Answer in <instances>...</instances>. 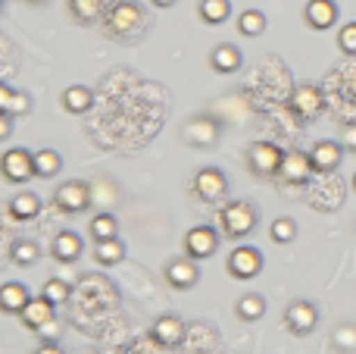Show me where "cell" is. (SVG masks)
<instances>
[{
  "mask_svg": "<svg viewBox=\"0 0 356 354\" xmlns=\"http://www.w3.org/2000/svg\"><path fill=\"white\" fill-rule=\"evenodd\" d=\"M222 229L232 238H244L257 229V210H253L247 201H232V204L222 210Z\"/></svg>",
  "mask_w": 356,
  "mask_h": 354,
  "instance_id": "6da1fadb",
  "label": "cell"
},
{
  "mask_svg": "<svg viewBox=\"0 0 356 354\" xmlns=\"http://www.w3.org/2000/svg\"><path fill=\"white\" fill-rule=\"evenodd\" d=\"M0 173H3L6 182H16V185H22V182L35 179V160H31L29 151L13 148V151H6V154L0 157Z\"/></svg>",
  "mask_w": 356,
  "mask_h": 354,
  "instance_id": "7a4b0ae2",
  "label": "cell"
},
{
  "mask_svg": "<svg viewBox=\"0 0 356 354\" xmlns=\"http://www.w3.org/2000/svg\"><path fill=\"white\" fill-rule=\"evenodd\" d=\"M282 160H284V151L275 148V144H269V141H257V144H250V151H247V163H250V169L257 176H278Z\"/></svg>",
  "mask_w": 356,
  "mask_h": 354,
  "instance_id": "3957f363",
  "label": "cell"
},
{
  "mask_svg": "<svg viewBox=\"0 0 356 354\" xmlns=\"http://www.w3.org/2000/svg\"><path fill=\"white\" fill-rule=\"evenodd\" d=\"M54 204L63 213H81L91 204V185H85V182H63L54 192Z\"/></svg>",
  "mask_w": 356,
  "mask_h": 354,
  "instance_id": "277c9868",
  "label": "cell"
},
{
  "mask_svg": "<svg viewBox=\"0 0 356 354\" xmlns=\"http://www.w3.org/2000/svg\"><path fill=\"white\" fill-rule=\"evenodd\" d=\"M316 323H319V311H316V305H309V301H294V305H288V311H284V326H288L294 336L313 332Z\"/></svg>",
  "mask_w": 356,
  "mask_h": 354,
  "instance_id": "5b68a950",
  "label": "cell"
},
{
  "mask_svg": "<svg viewBox=\"0 0 356 354\" xmlns=\"http://www.w3.org/2000/svg\"><path fill=\"white\" fill-rule=\"evenodd\" d=\"M141 22H144L141 6L131 3V0H122V3H116L110 10V16H106V25H110L113 35H131V31H135Z\"/></svg>",
  "mask_w": 356,
  "mask_h": 354,
  "instance_id": "8992f818",
  "label": "cell"
},
{
  "mask_svg": "<svg viewBox=\"0 0 356 354\" xmlns=\"http://www.w3.org/2000/svg\"><path fill=\"white\" fill-rule=\"evenodd\" d=\"M263 270V254L257 248H234L232 257H228V273L234 279H253V276Z\"/></svg>",
  "mask_w": 356,
  "mask_h": 354,
  "instance_id": "52a82bcc",
  "label": "cell"
},
{
  "mask_svg": "<svg viewBox=\"0 0 356 354\" xmlns=\"http://www.w3.org/2000/svg\"><path fill=\"white\" fill-rule=\"evenodd\" d=\"M313 173H316L313 160H309V154H303V151H288L282 167H278V176H282L284 182H291V185H303Z\"/></svg>",
  "mask_w": 356,
  "mask_h": 354,
  "instance_id": "ba28073f",
  "label": "cell"
},
{
  "mask_svg": "<svg viewBox=\"0 0 356 354\" xmlns=\"http://www.w3.org/2000/svg\"><path fill=\"white\" fill-rule=\"evenodd\" d=\"M216 245H219V238H216V232L209 229V226H194V229L184 236V251H188V257H194V261L213 257Z\"/></svg>",
  "mask_w": 356,
  "mask_h": 354,
  "instance_id": "9c48e42d",
  "label": "cell"
},
{
  "mask_svg": "<svg viewBox=\"0 0 356 354\" xmlns=\"http://www.w3.org/2000/svg\"><path fill=\"white\" fill-rule=\"evenodd\" d=\"M225 188H228V179H225V173L222 169H200V173L194 176V192H197V198L200 201H219L222 194H225Z\"/></svg>",
  "mask_w": 356,
  "mask_h": 354,
  "instance_id": "30bf717a",
  "label": "cell"
},
{
  "mask_svg": "<svg viewBox=\"0 0 356 354\" xmlns=\"http://www.w3.org/2000/svg\"><path fill=\"white\" fill-rule=\"evenodd\" d=\"M322 107H325L322 91L313 85H300V88H294V94H291V110H294L300 119H316L322 113Z\"/></svg>",
  "mask_w": 356,
  "mask_h": 354,
  "instance_id": "8fae6325",
  "label": "cell"
},
{
  "mask_svg": "<svg viewBox=\"0 0 356 354\" xmlns=\"http://www.w3.org/2000/svg\"><path fill=\"white\" fill-rule=\"evenodd\" d=\"M216 345H219V332H216L209 323L197 320V323H191L188 332H184L181 348H188V351H194V354H207V351H213Z\"/></svg>",
  "mask_w": 356,
  "mask_h": 354,
  "instance_id": "7c38bea8",
  "label": "cell"
},
{
  "mask_svg": "<svg viewBox=\"0 0 356 354\" xmlns=\"http://www.w3.org/2000/svg\"><path fill=\"white\" fill-rule=\"evenodd\" d=\"M341 157H344V144L341 141H316L313 151H309L316 173H334L341 167Z\"/></svg>",
  "mask_w": 356,
  "mask_h": 354,
  "instance_id": "4fadbf2b",
  "label": "cell"
},
{
  "mask_svg": "<svg viewBox=\"0 0 356 354\" xmlns=\"http://www.w3.org/2000/svg\"><path fill=\"white\" fill-rule=\"evenodd\" d=\"M181 138L188 144H194V148H209V144H216V138H219V125L209 116H197V119H191V123H184Z\"/></svg>",
  "mask_w": 356,
  "mask_h": 354,
  "instance_id": "5bb4252c",
  "label": "cell"
},
{
  "mask_svg": "<svg viewBox=\"0 0 356 354\" xmlns=\"http://www.w3.org/2000/svg\"><path fill=\"white\" fill-rule=\"evenodd\" d=\"M303 19H307L309 29L325 31L338 22V3L334 0H309L307 10H303Z\"/></svg>",
  "mask_w": 356,
  "mask_h": 354,
  "instance_id": "9a60e30c",
  "label": "cell"
},
{
  "mask_svg": "<svg viewBox=\"0 0 356 354\" xmlns=\"http://www.w3.org/2000/svg\"><path fill=\"white\" fill-rule=\"evenodd\" d=\"M184 332H188V326H184L178 317L169 314V317H160L154 323V342L163 345V348H181Z\"/></svg>",
  "mask_w": 356,
  "mask_h": 354,
  "instance_id": "2e32d148",
  "label": "cell"
},
{
  "mask_svg": "<svg viewBox=\"0 0 356 354\" xmlns=\"http://www.w3.org/2000/svg\"><path fill=\"white\" fill-rule=\"evenodd\" d=\"M197 279H200V270H197L194 257H178V261H169L166 267V282L175 288H194Z\"/></svg>",
  "mask_w": 356,
  "mask_h": 354,
  "instance_id": "e0dca14e",
  "label": "cell"
},
{
  "mask_svg": "<svg viewBox=\"0 0 356 354\" xmlns=\"http://www.w3.org/2000/svg\"><path fill=\"white\" fill-rule=\"evenodd\" d=\"M19 317H22V323L29 326V330L38 332L44 323H50V320H54V305H50L44 295H41V298H31L29 305L22 307V314H19Z\"/></svg>",
  "mask_w": 356,
  "mask_h": 354,
  "instance_id": "ac0fdd59",
  "label": "cell"
},
{
  "mask_svg": "<svg viewBox=\"0 0 356 354\" xmlns=\"http://www.w3.org/2000/svg\"><path fill=\"white\" fill-rule=\"evenodd\" d=\"M60 104H63V110L66 113H88L94 107V91L91 88H85V85H72V88L63 91Z\"/></svg>",
  "mask_w": 356,
  "mask_h": 354,
  "instance_id": "d6986e66",
  "label": "cell"
},
{
  "mask_svg": "<svg viewBox=\"0 0 356 354\" xmlns=\"http://www.w3.org/2000/svg\"><path fill=\"white\" fill-rule=\"evenodd\" d=\"M81 236H75V232H60V236L54 238V257L60 263H72V261H79L81 257Z\"/></svg>",
  "mask_w": 356,
  "mask_h": 354,
  "instance_id": "ffe728a7",
  "label": "cell"
},
{
  "mask_svg": "<svg viewBox=\"0 0 356 354\" xmlns=\"http://www.w3.org/2000/svg\"><path fill=\"white\" fill-rule=\"evenodd\" d=\"M29 292H25L22 282H6L0 286V311L6 314H22V307L29 305Z\"/></svg>",
  "mask_w": 356,
  "mask_h": 354,
  "instance_id": "44dd1931",
  "label": "cell"
},
{
  "mask_svg": "<svg viewBox=\"0 0 356 354\" xmlns=\"http://www.w3.org/2000/svg\"><path fill=\"white\" fill-rule=\"evenodd\" d=\"M209 66H213L216 72H238L241 50L234 47V44H219V47H213V54H209Z\"/></svg>",
  "mask_w": 356,
  "mask_h": 354,
  "instance_id": "7402d4cb",
  "label": "cell"
},
{
  "mask_svg": "<svg viewBox=\"0 0 356 354\" xmlns=\"http://www.w3.org/2000/svg\"><path fill=\"white\" fill-rule=\"evenodd\" d=\"M31 160H35V176H38V179H54V176L63 169L60 154H56V151H50V148L35 151V154H31Z\"/></svg>",
  "mask_w": 356,
  "mask_h": 354,
  "instance_id": "603a6c76",
  "label": "cell"
},
{
  "mask_svg": "<svg viewBox=\"0 0 356 354\" xmlns=\"http://www.w3.org/2000/svg\"><path fill=\"white\" fill-rule=\"evenodd\" d=\"M38 210H41V201H38V194H31V192H22L10 201V217L13 220H35Z\"/></svg>",
  "mask_w": 356,
  "mask_h": 354,
  "instance_id": "cb8c5ba5",
  "label": "cell"
},
{
  "mask_svg": "<svg viewBox=\"0 0 356 354\" xmlns=\"http://www.w3.org/2000/svg\"><path fill=\"white\" fill-rule=\"evenodd\" d=\"M234 314H238L244 323H257V320H263V314H266V301L259 298V295H244V298L234 305Z\"/></svg>",
  "mask_w": 356,
  "mask_h": 354,
  "instance_id": "d4e9b609",
  "label": "cell"
},
{
  "mask_svg": "<svg viewBox=\"0 0 356 354\" xmlns=\"http://www.w3.org/2000/svg\"><path fill=\"white\" fill-rule=\"evenodd\" d=\"M232 16V3L228 0H200V19L207 25H222Z\"/></svg>",
  "mask_w": 356,
  "mask_h": 354,
  "instance_id": "484cf974",
  "label": "cell"
},
{
  "mask_svg": "<svg viewBox=\"0 0 356 354\" xmlns=\"http://www.w3.org/2000/svg\"><path fill=\"white\" fill-rule=\"evenodd\" d=\"M94 257H97L104 267H113V263H119L125 257V245L116 238H106V242H97L94 245Z\"/></svg>",
  "mask_w": 356,
  "mask_h": 354,
  "instance_id": "4316f807",
  "label": "cell"
},
{
  "mask_svg": "<svg viewBox=\"0 0 356 354\" xmlns=\"http://www.w3.org/2000/svg\"><path fill=\"white\" fill-rule=\"evenodd\" d=\"M238 31L244 38H257V35H263L266 31V16L259 10H244L238 16Z\"/></svg>",
  "mask_w": 356,
  "mask_h": 354,
  "instance_id": "83f0119b",
  "label": "cell"
},
{
  "mask_svg": "<svg viewBox=\"0 0 356 354\" xmlns=\"http://www.w3.org/2000/svg\"><path fill=\"white\" fill-rule=\"evenodd\" d=\"M119 236V223L113 213H100V217L91 220V238L94 242H106V238H116Z\"/></svg>",
  "mask_w": 356,
  "mask_h": 354,
  "instance_id": "f1b7e54d",
  "label": "cell"
},
{
  "mask_svg": "<svg viewBox=\"0 0 356 354\" xmlns=\"http://www.w3.org/2000/svg\"><path fill=\"white\" fill-rule=\"evenodd\" d=\"M69 10H72L75 19H81V22H91V19L100 16V10H104V0H69Z\"/></svg>",
  "mask_w": 356,
  "mask_h": 354,
  "instance_id": "f546056e",
  "label": "cell"
},
{
  "mask_svg": "<svg viewBox=\"0 0 356 354\" xmlns=\"http://www.w3.org/2000/svg\"><path fill=\"white\" fill-rule=\"evenodd\" d=\"M332 345L338 351H344V354H353L356 351V326L353 323L338 326V330L332 332Z\"/></svg>",
  "mask_w": 356,
  "mask_h": 354,
  "instance_id": "4dcf8cb0",
  "label": "cell"
},
{
  "mask_svg": "<svg viewBox=\"0 0 356 354\" xmlns=\"http://www.w3.org/2000/svg\"><path fill=\"white\" fill-rule=\"evenodd\" d=\"M269 236H272V242H278V245L294 242V238H297V223H294V220H288V217H278L275 223H272Z\"/></svg>",
  "mask_w": 356,
  "mask_h": 354,
  "instance_id": "1f68e13d",
  "label": "cell"
},
{
  "mask_svg": "<svg viewBox=\"0 0 356 354\" xmlns=\"http://www.w3.org/2000/svg\"><path fill=\"white\" fill-rule=\"evenodd\" d=\"M10 261L19 263V267H29V263L38 261V245L35 242H16L10 251Z\"/></svg>",
  "mask_w": 356,
  "mask_h": 354,
  "instance_id": "d6a6232c",
  "label": "cell"
},
{
  "mask_svg": "<svg viewBox=\"0 0 356 354\" xmlns=\"http://www.w3.org/2000/svg\"><path fill=\"white\" fill-rule=\"evenodd\" d=\"M41 295L56 307V305H63V301L69 298V286L63 279H47L44 282V288H41Z\"/></svg>",
  "mask_w": 356,
  "mask_h": 354,
  "instance_id": "836d02e7",
  "label": "cell"
},
{
  "mask_svg": "<svg viewBox=\"0 0 356 354\" xmlns=\"http://www.w3.org/2000/svg\"><path fill=\"white\" fill-rule=\"evenodd\" d=\"M338 47L344 54H356V22H347L344 29L338 31Z\"/></svg>",
  "mask_w": 356,
  "mask_h": 354,
  "instance_id": "e575fe53",
  "label": "cell"
},
{
  "mask_svg": "<svg viewBox=\"0 0 356 354\" xmlns=\"http://www.w3.org/2000/svg\"><path fill=\"white\" fill-rule=\"evenodd\" d=\"M31 110V98L25 91H13V100H10V116H25Z\"/></svg>",
  "mask_w": 356,
  "mask_h": 354,
  "instance_id": "d590c367",
  "label": "cell"
},
{
  "mask_svg": "<svg viewBox=\"0 0 356 354\" xmlns=\"http://www.w3.org/2000/svg\"><path fill=\"white\" fill-rule=\"evenodd\" d=\"M38 332H41V339H47V342H56V336H60V323H56V317L50 320V323H44Z\"/></svg>",
  "mask_w": 356,
  "mask_h": 354,
  "instance_id": "8d00e7d4",
  "label": "cell"
},
{
  "mask_svg": "<svg viewBox=\"0 0 356 354\" xmlns=\"http://www.w3.org/2000/svg\"><path fill=\"white\" fill-rule=\"evenodd\" d=\"M341 144H344V151H356V125H347L344 135H341Z\"/></svg>",
  "mask_w": 356,
  "mask_h": 354,
  "instance_id": "74e56055",
  "label": "cell"
},
{
  "mask_svg": "<svg viewBox=\"0 0 356 354\" xmlns=\"http://www.w3.org/2000/svg\"><path fill=\"white\" fill-rule=\"evenodd\" d=\"M10 100H13V88L0 82V113H6V110H10Z\"/></svg>",
  "mask_w": 356,
  "mask_h": 354,
  "instance_id": "f35d334b",
  "label": "cell"
},
{
  "mask_svg": "<svg viewBox=\"0 0 356 354\" xmlns=\"http://www.w3.org/2000/svg\"><path fill=\"white\" fill-rule=\"evenodd\" d=\"M10 113H0V141H6L10 138V132H13V123H10Z\"/></svg>",
  "mask_w": 356,
  "mask_h": 354,
  "instance_id": "ab89813d",
  "label": "cell"
},
{
  "mask_svg": "<svg viewBox=\"0 0 356 354\" xmlns=\"http://www.w3.org/2000/svg\"><path fill=\"white\" fill-rule=\"evenodd\" d=\"M35 354H66V351H63L56 342H44V345H41V348H38Z\"/></svg>",
  "mask_w": 356,
  "mask_h": 354,
  "instance_id": "60d3db41",
  "label": "cell"
},
{
  "mask_svg": "<svg viewBox=\"0 0 356 354\" xmlns=\"http://www.w3.org/2000/svg\"><path fill=\"white\" fill-rule=\"evenodd\" d=\"M150 3H154V6H160V10H169V6H172L175 0H150Z\"/></svg>",
  "mask_w": 356,
  "mask_h": 354,
  "instance_id": "b9f144b4",
  "label": "cell"
},
{
  "mask_svg": "<svg viewBox=\"0 0 356 354\" xmlns=\"http://www.w3.org/2000/svg\"><path fill=\"white\" fill-rule=\"evenodd\" d=\"M353 192H356V173H353Z\"/></svg>",
  "mask_w": 356,
  "mask_h": 354,
  "instance_id": "7bdbcfd3",
  "label": "cell"
}]
</instances>
